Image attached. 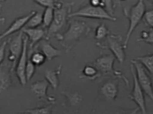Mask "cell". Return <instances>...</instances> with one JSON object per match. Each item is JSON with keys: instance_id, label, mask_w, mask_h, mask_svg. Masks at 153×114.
<instances>
[{"instance_id": "cell-1", "label": "cell", "mask_w": 153, "mask_h": 114, "mask_svg": "<svg viewBox=\"0 0 153 114\" xmlns=\"http://www.w3.org/2000/svg\"><path fill=\"white\" fill-rule=\"evenodd\" d=\"M91 29L86 22L75 20L69 23L68 28L62 34H59L57 38L62 46L68 51L71 50L77 43L88 35Z\"/></svg>"}, {"instance_id": "cell-2", "label": "cell", "mask_w": 153, "mask_h": 114, "mask_svg": "<svg viewBox=\"0 0 153 114\" xmlns=\"http://www.w3.org/2000/svg\"><path fill=\"white\" fill-rule=\"evenodd\" d=\"M73 2L63 3L59 1L54 7L53 20L48 28L46 34L47 40L56 37L60 34L59 32L65 26L68 18L71 14Z\"/></svg>"}, {"instance_id": "cell-3", "label": "cell", "mask_w": 153, "mask_h": 114, "mask_svg": "<svg viewBox=\"0 0 153 114\" xmlns=\"http://www.w3.org/2000/svg\"><path fill=\"white\" fill-rule=\"evenodd\" d=\"M146 11V6L143 0H138L137 2L129 9L124 10V13L128 18L129 23L126 39L123 42L125 49L127 48L131 34L143 19Z\"/></svg>"}, {"instance_id": "cell-4", "label": "cell", "mask_w": 153, "mask_h": 114, "mask_svg": "<svg viewBox=\"0 0 153 114\" xmlns=\"http://www.w3.org/2000/svg\"><path fill=\"white\" fill-rule=\"evenodd\" d=\"M80 17L86 18L104 19L111 21H116V18L112 16L105 8L99 6L94 7L92 5H86L73 13H71L69 17Z\"/></svg>"}, {"instance_id": "cell-5", "label": "cell", "mask_w": 153, "mask_h": 114, "mask_svg": "<svg viewBox=\"0 0 153 114\" xmlns=\"http://www.w3.org/2000/svg\"><path fill=\"white\" fill-rule=\"evenodd\" d=\"M115 59V57L113 54L104 55L98 57L95 61L94 65L97 68L100 74L121 78L123 79L127 85H128V80L122 75V72L116 71L114 69V65Z\"/></svg>"}, {"instance_id": "cell-6", "label": "cell", "mask_w": 153, "mask_h": 114, "mask_svg": "<svg viewBox=\"0 0 153 114\" xmlns=\"http://www.w3.org/2000/svg\"><path fill=\"white\" fill-rule=\"evenodd\" d=\"M136 70L137 79L144 93L153 101V86L152 78L143 65L137 60H131Z\"/></svg>"}, {"instance_id": "cell-7", "label": "cell", "mask_w": 153, "mask_h": 114, "mask_svg": "<svg viewBox=\"0 0 153 114\" xmlns=\"http://www.w3.org/2000/svg\"><path fill=\"white\" fill-rule=\"evenodd\" d=\"M130 70L133 78V86L132 91L130 95V98L137 105L139 110L142 113H147L146 104L144 92L137 79L135 67L133 64L131 63Z\"/></svg>"}, {"instance_id": "cell-8", "label": "cell", "mask_w": 153, "mask_h": 114, "mask_svg": "<svg viewBox=\"0 0 153 114\" xmlns=\"http://www.w3.org/2000/svg\"><path fill=\"white\" fill-rule=\"evenodd\" d=\"M107 38V45L106 48L111 51L120 64H123L126 60V54L122 37L120 35H109Z\"/></svg>"}, {"instance_id": "cell-9", "label": "cell", "mask_w": 153, "mask_h": 114, "mask_svg": "<svg viewBox=\"0 0 153 114\" xmlns=\"http://www.w3.org/2000/svg\"><path fill=\"white\" fill-rule=\"evenodd\" d=\"M23 31H20L16 37L10 41L9 43V54L8 60L13 63L11 71L15 69L18 61L22 54L23 47Z\"/></svg>"}, {"instance_id": "cell-10", "label": "cell", "mask_w": 153, "mask_h": 114, "mask_svg": "<svg viewBox=\"0 0 153 114\" xmlns=\"http://www.w3.org/2000/svg\"><path fill=\"white\" fill-rule=\"evenodd\" d=\"M28 40V38L27 36L24 37L23 51L16 68V75L19 82L23 86L26 85L27 82L26 76V68L28 60L27 45Z\"/></svg>"}, {"instance_id": "cell-11", "label": "cell", "mask_w": 153, "mask_h": 114, "mask_svg": "<svg viewBox=\"0 0 153 114\" xmlns=\"http://www.w3.org/2000/svg\"><path fill=\"white\" fill-rule=\"evenodd\" d=\"M49 83L46 79L34 82L31 86V90L37 98L49 103H54L55 98L49 97L47 94Z\"/></svg>"}, {"instance_id": "cell-12", "label": "cell", "mask_w": 153, "mask_h": 114, "mask_svg": "<svg viewBox=\"0 0 153 114\" xmlns=\"http://www.w3.org/2000/svg\"><path fill=\"white\" fill-rule=\"evenodd\" d=\"M36 11H32L27 15L16 18L9 26V27L3 33L1 34V40L4 38L8 37L9 35L13 34L19 31L20 29H23L27 23L29 19L36 13Z\"/></svg>"}, {"instance_id": "cell-13", "label": "cell", "mask_w": 153, "mask_h": 114, "mask_svg": "<svg viewBox=\"0 0 153 114\" xmlns=\"http://www.w3.org/2000/svg\"><path fill=\"white\" fill-rule=\"evenodd\" d=\"M118 91V82L117 79L106 82L100 88V91L103 97L111 101L115 100L117 97Z\"/></svg>"}, {"instance_id": "cell-14", "label": "cell", "mask_w": 153, "mask_h": 114, "mask_svg": "<svg viewBox=\"0 0 153 114\" xmlns=\"http://www.w3.org/2000/svg\"><path fill=\"white\" fill-rule=\"evenodd\" d=\"M22 31L28 38L29 40L30 41V47L31 48L43 38L46 34V32L44 29L38 27L35 28H23Z\"/></svg>"}, {"instance_id": "cell-15", "label": "cell", "mask_w": 153, "mask_h": 114, "mask_svg": "<svg viewBox=\"0 0 153 114\" xmlns=\"http://www.w3.org/2000/svg\"><path fill=\"white\" fill-rule=\"evenodd\" d=\"M41 49L42 52L43 53L48 61H51L62 54L60 50L56 49L47 42H44L41 44Z\"/></svg>"}, {"instance_id": "cell-16", "label": "cell", "mask_w": 153, "mask_h": 114, "mask_svg": "<svg viewBox=\"0 0 153 114\" xmlns=\"http://www.w3.org/2000/svg\"><path fill=\"white\" fill-rule=\"evenodd\" d=\"M62 65H59L56 70H48L45 72V79L48 82L54 90L57 88L59 84V76L61 72Z\"/></svg>"}, {"instance_id": "cell-17", "label": "cell", "mask_w": 153, "mask_h": 114, "mask_svg": "<svg viewBox=\"0 0 153 114\" xmlns=\"http://www.w3.org/2000/svg\"><path fill=\"white\" fill-rule=\"evenodd\" d=\"M136 60L143 65L153 79V53L139 56Z\"/></svg>"}, {"instance_id": "cell-18", "label": "cell", "mask_w": 153, "mask_h": 114, "mask_svg": "<svg viewBox=\"0 0 153 114\" xmlns=\"http://www.w3.org/2000/svg\"><path fill=\"white\" fill-rule=\"evenodd\" d=\"M42 24H43V13L36 12L29 19L24 28H35L38 27Z\"/></svg>"}, {"instance_id": "cell-19", "label": "cell", "mask_w": 153, "mask_h": 114, "mask_svg": "<svg viewBox=\"0 0 153 114\" xmlns=\"http://www.w3.org/2000/svg\"><path fill=\"white\" fill-rule=\"evenodd\" d=\"M137 41L153 45V28H149L142 31Z\"/></svg>"}, {"instance_id": "cell-20", "label": "cell", "mask_w": 153, "mask_h": 114, "mask_svg": "<svg viewBox=\"0 0 153 114\" xmlns=\"http://www.w3.org/2000/svg\"><path fill=\"white\" fill-rule=\"evenodd\" d=\"M54 8H45L43 13V24L45 27L48 28L52 24L53 20Z\"/></svg>"}, {"instance_id": "cell-21", "label": "cell", "mask_w": 153, "mask_h": 114, "mask_svg": "<svg viewBox=\"0 0 153 114\" xmlns=\"http://www.w3.org/2000/svg\"><path fill=\"white\" fill-rule=\"evenodd\" d=\"M110 35V31L104 23L98 26L95 31V38L97 40H100L107 38Z\"/></svg>"}, {"instance_id": "cell-22", "label": "cell", "mask_w": 153, "mask_h": 114, "mask_svg": "<svg viewBox=\"0 0 153 114\" xmlns=\"http://www.w3.org/2000/svg\"><path fill=\"white\" fill-rule=\"evenodd\" d=\"M83 74L85 76L91 79H95L99 76L100 73L95 65H87L85 67Z\"/></svg>"}, {"instance_id": "cell-23", "label": "cell", "mask_w": 153, "mask_h": 114, "mask_svg": "<svg viewBox=\"0 0 153 114\" xmlns=\"http://www.w3.org/2000/svg\"><path fill=\"white\" fill-rule=\"evenodd\" d=\"M63 94L67 97L69 103L72 106H76L79 105L82 100V95L78 93H64Z\"/></svg>"}, {"instance_id": "cell-24", "label": "cell", "mask_w": 153, "mask_h": 114, "mask_svg": "<svg viewBox=\"0 0 153 114\" xmlns=\"http://www.w3.org/2000/svg\"><path fill=\"white\" fill-rule=\"evenodd\" d=\"M31 62L36 66L42 65L45 62L47 59L46 56L43 53L36 52L33 54L30 58Z\"/></svg>"}, {"instance_id": "cell-25", "label": "cell", "mask_w": 153, "mask_h": 114, "mask_svg": "<svg viewBox=\"0 0 153 114\" xmlns=\"http://www.w3.org/2000/svg\"><path fill=\"white\" fill-rule=\"evenodd\" d=\"M52 106L42 107L33 109H28L26 111L27 113L30 114H49L52 112Z\"/></svg>"}, {"instance_id": "cell-26", "label": "cell", "mask_w": 153, "mask_h": 114, "mask_svg": "<svg viewBox=\"0 0 153 114\" xmlns=\"http://www.w3.org/2000/svg\"><path fill=\"white\" fill-rule=\"evenodd\" d=\"M10 78L8 73L1 71L0 75V88L1 90L8 88L10 85Z\"/></svg>"}, {"instance_id": "cell-27", "label": "cell", "mask_w": 153, "mask_h": 114, "mask_svg": "<svg viewBox=\"0 0 153 114\" xmlns=\"http://www.w3.org/2000/svg\"><path fill=\"white\" fill-rule=\"evenodd\" d=\"M36 65L31 62L30 58H28L26 68V76L27 82L29 81L35 71Z\"/></svg>"}, {"instance_id": "cell-28", "label": "cell", "mask_w": 153, "mask_h": 114, "mask_svg": "<svg viewBox=\"0 0 153 114\" xmlns=\"http://www.w3.org/2000/svg\"><path fill=\"white\" fill-rule=\"evenodd\" d=\"M33 1L45 8H54L59 0H33Z\"/></svg>"}, {"instance_id": "cell-29", "label": "cell", "mask_w": 153, "mask_h": 114, "mask_svg": "<svg viewBox=\"0 0 153 114\" xmlns=\"http://www.w3.org/2000/svg\"><path fill=\"white\" fill-rule=\"evenodd\" d=\"M143 19L146 26L153 28V9L146 11Z\"/></svg>"}, {"instance_id": "cell-30", "label": "cell", "mask_w": 153, "mask_h": 114, "mask_svg": "<svg viewBox=\"0 0 153 114\" xmlns=\"http://www.w3.org/2000/svg\"><path fill=\"white\" fill-rule=\"evenodd\" d=\"M101 1L102 3L101 7L105 8L106 11L111 15L114 16L112 0H101Z\"/></svg>"}, {"instance_id": "cell-31", "label": "cell", "mask_w": 153, "mask_h": 114, "mask_svg": "<svg viewBox=\"0 0 153 114\" xmlns=\"http://www.w3.org/2000/svg\"><path fill=\"white\" fill-rule=\"evenodd\" d=\"M7 43H8L7 41L4 42L0 47V63H2L4 59L5 48H6Z\"/></svg>"}, {"instance_id": "cell-32", "label": "cell", "mask_w": 153, "mask_h": 114, "mask_svg": "<svg viewBox=\"0 0 153 114\" xmlns=\"http://www.w3.org/2000/svg\"><path fill=\"white\" fill-rule=\"evenodd\" d=\"M101 0H89V4L94 7H101Z\"/></svg>"}, {"instance_id": "cell-33", "label": "cell", "mask_w": 153, "mask_h": 114, "mask_svg": "<svg viewBox=\"0 0 153 114\" xmlns=\"http://www.w3.org/2000/svg\"><path fill=\"white\" fill-rule=\"evenodd\" d=\"M5 1H6V0H0L1 2H3Z\"/></svg>"}, {"instance_id": "cell-34", "label": "cell", "mask_w": 153, "mask_h": 114, "mask_svg": "<svg viewBox=\"0 0 153 114\" xmlns=\"http://www.w3.org/2000/svg\"><path fill=\"white\" fill-rule=\"evenodd\" d=\"M149 1H151V2H152L153 4V0H149Z\"/></svg>"}, {"instance_id": "cell-35", "label": "cell", "mask_w": 153, "mask_h": 114, "mask_svg": "<svg viewBox=\"0 0 153 114\" xmlns=\"http://www.w3.org/2000/svg\"><path fill=\"white\" fill-rule=\"evenodd\" d=\"M120 1H126V0H120Z\"/></svg>"}]
</instances>
